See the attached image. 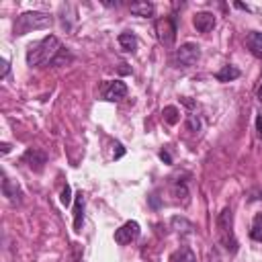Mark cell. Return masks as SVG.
<instances>
[{
	"label": "cell",
	"mask_w": 262,
	"mask_h": 262,
	"mask_svg": "<svg viewBox=\"0 0 262 262\" xmlns=\"http://www.w3.org/2000/svg\"><path fill=\"white\" fill-rule=\"evenodd\" d=\"M250 237L256 239V242H262V213H258L252 221V227H250Z\"/></svg>",
	"instance_id": "e0dca14e"
},
{
	"label": "cell",
	"mask_w": 262,
	"mask_h": 262,
	"mask_svg": "<svg viewBox=\"0 0 262 262\" xmlns=\"http://www.w3.org/2000/svg\"><path fill=\"white\" fill-rule=\"evenodd\" d=\"M23 160L29 164L31 170L41 172V170H43V164L47 162V156H45L43 151H39V149H29V151L23 156Z\"/></svg>",
	"instance_id": "9c48e42d"
},
{
	"label": "cell",
	"mask_w": 262,
	"mask_h": 262,
	"mask_svg": "<svg viewBox=\"0 0 262 262\" xmlns=\"http://www.w3.org/2000/svg\"><path fill=\"white\" fill-rule=\"evenodd\" d=\"M119 45H121L123 51H135V49H137V39H135L133 33L125 31V33L119 35Z\"/></svg>",
	"instance_id": "2e32d148"
},
{
	"label": "cell",
	"mask_w": 262,
	"mask_h": 262,
	"mask_svg": "<svg viewBox=\"0 0 262 262\" xmlns=\"http://www.w3.org/2000/svg\"><path fill=\"white\" fill-rule=\"evenodd\" d=\"M139 223L137 221H127V223H123L117 231H115V242L117 244H121V246H125V244H131L133 239H137L139 237Z\"/></svg>",
	"instance_id": "8992f818"
},
{
	"label": "cell",
	"mask_w": 262,
	"mask_h": 262,
	"mask_svg": "<svg viewBox=\"0 0 262 262\" xmlns=\"http://www.w3.org/2000/svg\"><path fill=\"white\" fill-rule=\"evenodd\" d=\"M217 233H219V242L227 252H235L237 250V239L233 233V213L229 207H225L219 215H217Z\"/></svg>",
	"instance_id": "7a4b0ae2"
},
{
	"label": "cell",
	"mask_w": 262,
	"mask_h": 262,
	"mask_svg": "<svg viewBox=\"0 0 262 262\" xmlns=\"http://www.w3.org/2000/svg\"><path fill=\"white\" fill-rule=\"evenodd\" d=\"M186 123H188V129H190L192 133H196V131L201 129V121H199V117H196V115H188Z\"/></svg>",
	"instance_id": "d6986e66"
},
{
	"label": "cell",
	"mask_w": 262,
	"mask_h": 262,
	"mask_svg": "<svg viewBox=\"0 0 262 262\" xmlns=\"http://www.w3.org/2000/svg\"><path fill=\"white\" fill-rule=\"evenodd\" d=\"M246 45H248V49H250L256 57H262V33H260V31H252V33L246 37Z\"/></svg>",
	"instance_id": "8fae6325"
},
{
	"label": "cell",
	"mask_w": 262,
	"mask_h": 262,
	"mask_svg": "<svg viewBox=\"0 0 262 262\" xmlns=\"http://www.w3.org/2000/svg\"><path fill=\"white\" fill-rule=\"evenodd\" d=\"M215 78H217L219 82H231V80L239 78V70H237L235 66H223V68L215 74Z\"/></svg>",
	"instance_id": "9a60e30c"
},
{
	"label": "cell",
	"mask_w": 262,
	"mask_h": 262,
	"mask_svg": "<svg viewBox=\"0 0 262 262\" xmlns=\"http://www.w3.org/2000/svg\"><path fill=\"white\" fill-rule=\"evenodd\" d=\"M192 25H194V29H196L199 33H209V31L215 29L217 20H215V14H213V12L203 10V12H196V14H194Z\"/></svg>",
	"instance_id": "ba28073f"
},
{
	"label": "cell",
	"mask_w": 262,
	"mask_h": 262,
	"mask_svg": "<svg viewBox=\"0 0 262 262\" xmlns=\"http://www.w3.org/2000/svg\"><path fill=\"white\" fill-rule=\"evenodd\" d=\"M160 158H162L166 164H172V158H170V154H168V151H164V149H162V151H160Z\"/></svg>",
	"instance_id": "603a6c76"
},
{
	"label": "cell",
	"mask_w": 262,
	"mask_h": 262,
	"mask_svg": "<svg viewBox=\"0 0 262 262\" xmlns=\"http://www.w3.org/2000/svg\"><path fill=\"white\" fill-rule=\"evenodd\" d=\"M8 149H10V145L8 143H2V154H8Z\"/></svg>",
	"instance_id": "484cf974"
},
{
	"label": "cell",
	"mask_w": 262,
	"mask_h": 262,
	"mask_svg": "<svg viewBox=\"0 0 262 262\" xmlns=\"http://www.w3.org/2000/svg\"><path fill=\"white\" fill-rule=\"evenodd\" d=\"M201 57V47L196 43H184L180 45L172 55L174 68H192Z\"/></svg>",
	"instance_id": "277c9868"
},
{
	"label": "cell",
	"mask_w": 262,
	"mask_h": 262,
	"mask_svg": "<svg viewBox=\"0 0 262 262\" xmlns=\"http://www.w3.org/2000/svg\"><path fill=\"white\" fill-rule=\"evenodd\" d=\"M61 51L59 39L55 35H47L37 43H31L27 49V66H45L49 61H55V55Z\"/></svg>",
	"instance_id": "6da1fadb"
},
{
	"label": "cell",
	"mask_w": 262,
	"mask_h": 262,
	"mask_svg": "<svg viewBox=\"0 0 262 262\" xmlns=\"http://www.w3.org/2000/svg\"><path fill=\"white\" fill-rule=\"evenodd\" d=\"M59 201H61V205H70L72 203V188L66 184L63 186V190H61V196H59Z\"/></svg>",
	"instance_id": "ffe728a7"
},
{
	"label": "cell",
	"mask_w": 262,
	"mask_h": 262,
	"mask_svg": "<svg viewBox=\"0 0 262 262\" xmlns=\"http://www.w3.org/2000/svg\"><path fill=\"white\" fill-rule=\"evenodd\" d=\"M102 96H104V100H111V102H117V100L125 98V96H127V86H125V82H121V80L106 82L104 88H102Z\"/></svg>",
	"instance_id": "52a82bcc"
},
{
	"label": "cell",
	"mask_w": 262,
	"mask_h": 262,
	"mask_svg": "<svg viewBox=\"0 0 262 262\" xmlns=\"http://www.w3.org/2000/svg\"><path fill=\"white\" fill-rule=\"evenodd\" d=\"M8 70H10L8 59H2V72H0V78H6V76H8Z\"/></svg>",
	"instance_id": "7402d4cb"
},
{
	"label": "cell",
	"mask_w": 262,
	"mask_h": 262,
	"mask_svg": "<svg viewBox=\"0 0 262 262\" xmlns=\"http://www.w3.org/2000/svg\"><path fill=\"white\" fill-rule=\"evenodd\" d=\"M49 25H51V16L45 14V12H23L14 23V33L16 35H25L29 31L45 29Z\"/></svg>",
	"instance_id": "3957f363"
},
{
	"label": "cell",
	"mask_w": 262,
	"mask_h": 262,
	"mask_svg": "<svg viewBox=\"0 0 262 262\" xmlns=\"http://www.w3.org/2000/svg\"><path fill=\"white\" fill-rule=\"evenodd\" d=\"M129 10H131V14H135V16H154V12H156V6L151 4V2H135V4H131L129 6Z\"/></svg>",
	"instance_id": "7c38bea8"
},
{
	"label": "cell",
	"mask_w": 262,
	"mask_h": 262,
	"mask_svg": "<svg viewBox=\"0 0 262 262\" xmlns=\"http://www.w3.org/2000/svg\"><path fill=\"white\" fill-rule=\"evenodd\" d=\"M256 129H258V133H260V137H262V115L256 117Z\"/></svg>",
	"instance_id": "cb8c5ba5"
},
{
	"label": "cell",
	"mask_w": 262,
	"mask_h": 262,
	"mask_svg": "<svg viewBox=\"0 0 262 262\" xmlns=\"http://www.w3.org/2000/svg\"><path fill=\"white\" fill-rule=\"evenodd\" d=\"M174 192H176V196H178V199L182 196L184 201H186V196H188V190H186V186H184V184H176V188H174Z\"/></svg>",
	"instance_id": "44dd1931"
},
{
	"label": "cell",
	"mask_w": 262,
	"mask_h": 262,
	"mask_svg": "<svg viewBox=\"0 0 262 262\" xmlns=\"http://www.w3.org/2000/svg\"><path fill=\"white\" fill-rule=\"evenodd\" d=\"M156 37L164 47H172L176 41V23L172 16H162L156 20Z\"/></svg>",
	"instance_id": "5b68a950"
},
{
	"label": "cell",
	"mask_w": 262,
	"mask_h": 262,
	"mask_svg": "<svg viewBox=\"0 0 262 262\" xmlns=\"http://www.w3.org/2000/svg\"><path fill=\"white\" fill-rule=\"evenodd\" d=\"M235 8H242V10H250L246 4H239V2H235Z\"/></svg>",
	"instance_id": "d4e9b609"
},
{
	"label": "cell",
	"mask_w": 262,
	"mask_h": 262,
	"mask_svg": "<svg viewBox=\"0 0 262 262\" xmlns=\"http://www.w3.org/2000/svg\"><path fill=\"white\" fill-rule=\"evenodd\" d=\"M82 221H84V194L78 192L76 194V203H74V231H82Z\"/></svg>",
	"instance_id": "30bf717a"
},
{
	"label": "cell",
	"mask_w": 262,
	"mask_h": 262,
	"mask_svg": "<svg viewBox=\"0 0 262 262\" xmlns=\"http://www.w3.org/2000/svg\"><path fill=\"white\" fill-rule=\"evenodd\" d=\"M164 119H166V123H170V125H174L178 119H180V113H178V108L176 106H166L164 108Z\"/></svg>",
	"instance_id": "ac0fdd59"
},
{
	"label": "cell",
	"mask_w": 262,
	"mask_h": 262,
	"mask_svg": "<svg viewBox=\"0 0 262 262\" xmlns=\"http://www.w3.org/2000/svg\"><path fill=\"white\" fill-rule=\"evenodd\" d=\"M258 100H262V84H260V88H258Z\"/></svg>",
	"instance_id": "4316f807"
},
{
	"label": "cell",
	"mask_w": 262,
	"mask_h": 262,
	"mask_svg": "<svg viewBox=\"0 0 262 262\" xmlns=\"http://www.w3.org/2000/svg\"><path fill=\"white\" fill-rule=\"evenodd\" d=\"M170 262H196V256H194V252H192L190 248L182 246V248H178V250L170 256Z\"/></svg>",
	"instance_id": "4fadbf2b"
},
{
	"label": "cell",
	"mask_w": 262,
	"mask_h": 262,
	"mask_svg": "<svg viewBox=\"0 0 262 262\" xmlns=\"http://www.w3.org/2000/svg\"><path fill=\"white\" fill-rule=\"evenodd\" d=\"M2 192H4V196H8V201L20 203V190H18V186H14L6 176H4V180H2Z\"/></svg>",
	"instance_id": "5bb4252c"
}]
</instances>
